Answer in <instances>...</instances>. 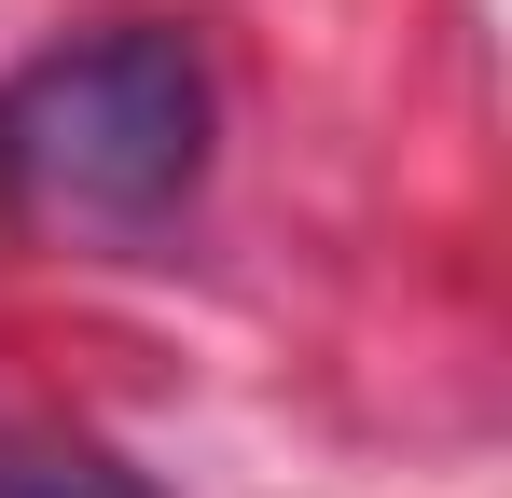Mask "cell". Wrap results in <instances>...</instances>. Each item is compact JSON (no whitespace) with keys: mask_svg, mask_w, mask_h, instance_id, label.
Instances as JSON below:
<instances>
[{"mask_svg":"<svg viewBox=\"0 0 512 498\" xmlns=\"http://www.w3.org/2000/svg\"><path fill=\"white\" fill-rule=\"evenodd\" d=\"M0 166L56 222H111V236L167 222L194 194V166H208V70H194V42L180 28H97L70 56H42L0 97Z\"/></svg>","mask_w":512,"mask_h":498,"instance_id":"6da1fadb","label":"cell"},{"mask_svg":"<svg viewBox=\"0 0 512 498\" xmlns=\"http://www.w3.org/2000/svg\"><path fill=\"white\" fill-rule=\"evenodd\" d=\"M0 498H167V485L97 443H0Z\"/></svg>","mask_w":512,"mask_h":498,"instance_id":"7a4b0ae2","label":"cell"}]
</instances>
